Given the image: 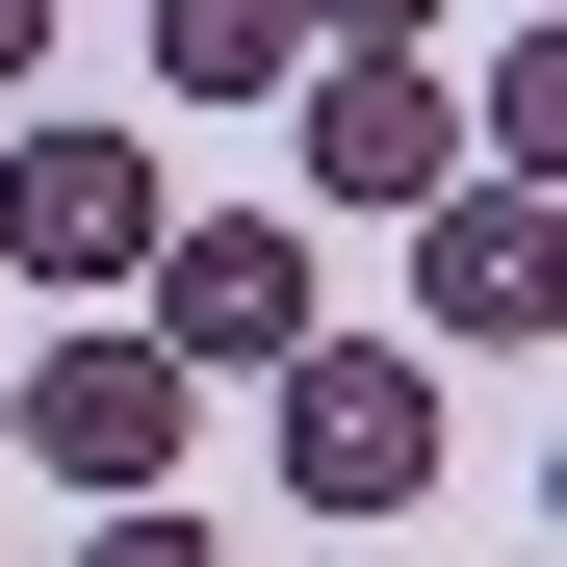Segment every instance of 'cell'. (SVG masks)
Wrapping results in <instances>:
<instances>
[{
    "instance_id": "cell-8",
    "label": "cell",
    "mask_w": 567,
    "mask_h": 567,
    "mask_svg": "<svg viewBox=\"0 0 567 567\" xmlns=\"http://www.w3.org/2000/svg\"><path fill=\"white\" fill-rule=\"evenodd\" d=\"M542 155H567V52L516 27V52H491V104H464V181H542Z\"/></svg>"
},
{
    "instance_id": "cell-2",
    "label": "cell",
    "mask_w": 567,
    "mask_h": 567,
    "mask_svg": "<svg viewBox=\"0 0 567 567\" xmlns=\"http://www.w3.org/2000/svg\"><path fill=\"white\" fill-rule=\"evenodd\" d=\"M181 361L155 336H52V361H0V464H52V491H104V516H155L181 491Z\"/></svg>"
},
{
    "instance_id": "cell-9",
    "label": "cell",
    "mask_w": 567,
    "mask_h": 567,
    "mask_svg": "<svg viewBox=\"0 0 567 567\" xmlns=\"http://www.w3.org/2000/svg\"><path fill=\"white\" fill-rule=\"evenodd\" d=\"M310 52H439V0H284Z\"/></svg>"
},
{
    "instance_id": "cell-4",
    "label": "cell",
    "mask_w": 567,
    "mask_h": 567,
    "mask_svg": "<svg viewBox=\"0 0 567 567\" xmlns=\"http://www.w3.org/2000/svg\"><path fill=\"white\" fill-rule=\"evenodd\" d=\"M542 310H567L542 181H439V207H413V336L439 361H542Z\"/></svg>"
},
{
    "instance_id": "cell-7",
    "label": "cell",
    "mask_w": 567,
    "mask_h": 567,
    "mask_svg": "<svg viewBox=\"0 0 567 567\" xmlns=\"http://www.w3.org/2000/svg\"><path fill=\"white\" fill-rule=\"evenodd\" d=\"M155 78H181V104H284L310 27H284V0H155Z\"/></svg>"
},
{
    "instance_id": "cell-3",
    "label": "cell",
    "mask_w": 567,
    "mask_h": 567,
    "mask_svg": "<svg viewBox=\"0 0 567 567\" xmlns=\"http://www.w3.org/2000/svg\"><path fill=\"white\" fill-rule=\"evenodd\" d=\"M258 413H284V491H310V516H413V491H439V361H361V336H310Z\"/></svg>"
},
{
    "instance_id": "cell-5",
    "label": "cell",
    "mask_w": 567,
    "mask_h": 567,
    "mask_svg": "<svg viewBox=\"0 0 567 567\" xmlns=\"http://www.w3.org/2000/svg\"><path fill=\"white\" fill-rule=\"evenodd\" d=\"M0 258H27V284H52V310H78V284H155V155L52 104L27 155H0Z\"/></svg>"
},
{
    "instance_id": "cell-6",
    "label": "cell",
    "mask_w": 567,
    "mask_h": 567,
    "mask_svg": "<svg viewBox=\"0 0 567 567\" xmlns=\"http://www.w3.org/2000/svg\"><path fill=\"white\" fill-rule=\"evenodd\" d=\"M284 104H310V181H336V207H439V181H464V104H439V52H310Z\"/></svg>"
},
{
    "instance_id": "cell-11",
    "label": "cell",
    "mask_w": 567,
    "mask_h": 567,
    "mask_svg": "<svg viewBox=\"0 0 567 567\" xmlns=\"http://www.w3.org/2000/svg\"><path fill=\"white\" fill-rule=\"evenodd\" d=\"M27 78H52V0H0V104H27Z\"/></svg>"
},
{
    "instance_id": "cell-1",
    "label": "cell",
    "mask_w": 567,
    "mask_h": 567,
    "mask_svg": "<svg viewBox=\"0 0 567 567\" xmlns=\"http://www.w3.org/2000/svg\"><path fill=\"white\" fill-rule=\"evenodd\" d=\"M155 361L181 388H284V361H310V233L284 207H155Z\"/></svg>"
},
{
    "instance_id": "cell-10",
    "label": "cell",
    "mask_w": 567,
    "mask_h": 567,
    "mask_svg": "<svg viewBox=\"0 0 567 567\" xmlns=\"http://www.w3.org/2000/svg\"><path fill=\"white\" fill-rule=\"evenodd\" d=\"M78 567H233V542H207V516L155 491V516H104V542H78Z\"/></svg>"
}]
</instances>
